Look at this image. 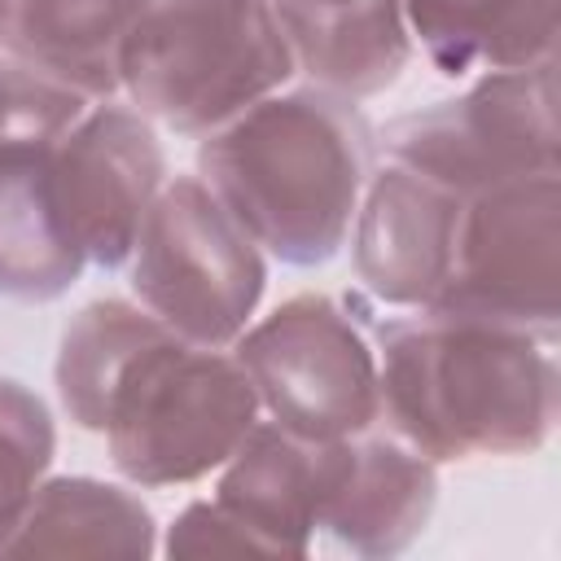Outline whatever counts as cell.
Listing matches in <instances>:
<instances>
[{
	"label": "cell",
	"mask_w": 561,
	"mask_h": 561,
	"mask_svg": "<svg viewBox=\"0 0 561 561\" xmlns=\"http://www.w3.org/2000/svg\"><path fill=\"white\" fill-rule=\"evenodd\" d=\"M561 0H403L412 53L438 75L522 70L557 57Z\"/></svg>",
	"instance_id": "15"
},
{
	"label": "cell",
	"mask_w": 561,
	"mask_h": 561,
	"mask_svg": "<svg viewBox=\"0 0 561 561\" xmlns=\"http://www.w3.org/2000/svg\"><path fill=\"white\" fill-rule=\"evenodd\" d=\"M232 355L259 412L298 438L329 443L377 425V337L333 294H289L245 324Z\"/></svg>",
	"instance_id": "7"
},
{
	"label": "cell",
	"mask_w": 561,
	"mask_h": 561,
	"mask_svg": "<svg viewBox=\"0 0 561 561\" xmlns=\"http://www.w3.org/2000/svg\"><path fill=\"white\" fill-rule=\"evenodd\" d=\"M434 307L561 333V171L469 193L456 224L451 272Z\"/></svg>",
	"instance_id": "8"
},
{
	"label": "cell",
	"mask_w": 561,
	"mask_h": 561,
	"mask_svg": "<svg viewBox=\"0 0 561 561\" xmlns=\"http://www.w3.org/2000/svg\"><path fill=\"white\" fill-rule=\"evenodd\" d=\"M272 259L206 188L197 171L171 175L127 254L131 298L202 346H232L259 316Z\"/></svg>",
	"instance_id": "5"
},
{
	"label": "cell",
	"mask_w": 561,
	"mask_h": 561,
	"mask_svg": "<svg viewBox=\"0 0 561 561\" xmlns=\"http://www.w3.org/2000/svg\"><path fill=\"white\" fill-rule=\"evenodd\" d=\"M373 337L377 425L434 465L535 456L552 438L557 342L447 307L403 311Z\"/></svg>",
	"instance_id": "1"
},
{
	"label": "cell",
	"mask_w": 561,
	"mask_h": 561,
	"mask_svg": "<svg viewBox=\"0 0 561 561\" xmlns=\"http://www.w3.org/2000/svg\"><path fill=\"white\" fill-rule=\"evenodd\" d=\"M329 451L333 438H298L263 416L241 438V447L215 469L210 495L241 513L254 530H263L280 557H307L320 526Z\"/></svg>",
	"instance_id": "13"
},
{
	"label": "cell",
	"mask_w": 561,
	"mask_h": 561,
	"mask_svg": "<svg viewBox=\"0 0 561 561\" xmlns=\"http://www.w3.org/2000/svg\"><path fill=\"white\" fill-rule=\"evenodd\" d=\"M377 149L460 197L561 171L557 57L522 70H478L456 96L394 114L377 131Z\"/></svg>",
	"instance_id": "6"
},
{
	"label": "cell",
	"mask_w": 561,
	"mask_h": 561,
	"mask_svg": "<svg viewBox=\"0 0 561 561\" xmlns=\"http://www.w3.org/2000/svg\"><path fill=\"white\" fill-rule=\"evenodd\" d=\"M162 526L136 486L105 482L92 473H48L13 530L0 543V557H158Z\"/></svg>",
	"instance_id": "14"
},
{
	"label": "cell",
	"mask_w": 561,
	"mask_h": 561,
	"mask_svg": "<svg viewBox=\"0 0 561 561\" xmlns=\"http://www.w3.org/2000/svg\"><path fill=\"white\" fill-rule=\"evenodd\" d=\"M460 206L465 197L430 175L394 158L377 162L346 232L359 289L394 311L434 307L451 272Z\"/></svg>",
	"instance_id": "10"
},
{
	"label": "cell",
	"mask_w": 561,
	"mask_h": 561,
	"mask_svg": "<svg viewBox=\"0 0 561 561\" xmlns=\"http://www.w3.org/2000/svg\"><path fill=\"white\" fill-rule=\"evenodd\" d=\"M48 153H0V298L22 307L66 298L88 272L53 193Z\"/></svg>",
	"instance_id": "16"
},
{
	"label": "cell",
	"mask_w": 561,
	"mask_h": 561,
	"mask_svg": "<svg viewBox=\"0 0 561 561\" xmlns=\"http://www.w3.org/2000/svg\"><path fill=\"white\" fill-rule=\"evenodd\" d=\"M9 18H13V0H0V48L9 44Z\"/></svg>",
	"instance_id": "22"
},
{
	"label": "cell",
	"mask_w": 561,
	"mask_h": 561,
	"mask_svg": "<svg viewBox=\"0 0 561 561\" xmlns=\"http://www.w3.org/2000/svg\"><path fill=\"white\" fill-rule=\"evenodd\" d=\"M259 421L232 346H202L162 324L123 368L101 438L131 486H184L210 478Z\"/></svg>",
	"instance_id": "4"
},
{
	"label": "cell",
	"mask_w": 561,
	"mask_h": 561,
	"mask_svg": "<svg viewBox=\"0 0 561 561\" xmlns=\"http://www.w3.org/2000/svg\"><path fill=\"white\" fill-rule=\"evenodd\" d=\"M438 469L443 465L381 425L333 438L316 530L355 557H399L430 530L438 508Z\"/></svg>",
	"instance_id": "11"
},
{
	"label": "cell",
	"mask_w": 561,
	"mask_h": 561,
	"mask_svg": "<svg viewBox=\"0 0 561 561\" xmlns=\"http://www.w3.org/2000/svg\"><path fill=\"white\" fill-rule=\"evenodd\" d=\"M377 167V131L359 101L294 79L197 140V175L280 267L342 254L359 193Z\"/></svg>",
	"instance_id": "2"
},
{
	"label": "cell",
	"mask_w": 561,
	"mask_h": 561,
	"mask_svg": "<svg viewBox=\"0 0 561 561\" xmlns=\"http://www.w3.org/2000/svg\"><path fill=\"white\" fill-rule=\"evenodd\" d=\"M294 79L267 0H149L118 48V96L158 131L193 140Z\"/></svg>",
	"instance_id": "3"
},
{
	"label": "cell",
	"mask_w": 561,
	"mask_h": 561,
	"mask_svg": "<svg viewBox=\"0 0 561 561\" xmlns=\"http://www.w3.org/2000/svg\"><path fill=\"white\" fill-rule=\"evenodd\" d=\"M57 421L48 403L18 377L0 373V543L35 486L53 473Z\"/></svg>",
	"instance_id": "20"
},
{
	"label": "cell",
	"mask_w": 561,
	"mask_h": 561,
	"mask_svg": "<svg viewBox=\"0 0 561 561\" xmlns=\"http://www.w3.org/2000/svg\"><path fill=\"white\" fill-rule=\"evenodd\" d=\"M162 557H280L263 530H254L224 500H188L158 535Z\"/></svg>",
	"instance_id": "21"
},
{
	"label": "cell",
	"mask_w": 561,
	"mask_h": 561,
	"mask_svg": "<svg viewBox=\"0 0 561 561\" xmlns=\"http://www.w3.org/2000/svg\"><path fill=\"white\" fill-rule=\"evenodd\" d=\"M149 0H13L9 44L88 96H118V48Z\"/></svg>",
	"instance_id": "17"
},
{
	"label": "cell",
	"mask_w": 561,
	"mask_h": 561,
	"mask_svg": "<svg viewBox=\"0 0 561 561\" xmlns=\"http://www.w3.org/2000/svg\"><path fill=\"white\" fill-rule=\"evenodd\" d=\"M96 96L35 66L31 57L0 48V153L53 149Z\"/></svg>",
	"instance_id": "19"
},
{
	"label": "cell",
	"mask_w": 561,
	"mask_h": 561,
	"mask_svg": "<svg viewBox=\"0 0 561 561\" xmlns=\"http://www.w3.org/2000/svg\"><path fill=\"white\" fill-rule=\"evenodd\" d=\"M158 329L162 320L149 316L136 298H92L66 320L57 359H53V386H57L61 412L79 430L101 434L105 403L123 368Z\"/></svg>",
	"instance_id": "18"
},
{
	"label": "cell",
	"mask_w": 561,
	"mask_h": 561,
	"mask_svg": "<svg viewBox=\"0 0 561 561\" xmlns=\"http://www.w3.org/2000/svg\"><path fill=\"white\" fill-rule=\"evenodd\" d=\"M289 48L298 79L324 83L355 101H368L399 83L412 39L403 26V0H267Z\"/></svg>",
	"instance_id": "12"
},
{
	"label": "cell",
	"mask_w": 561,
	"mask_h": 561,
	"mask_svg": "<svg viewBox=\"0 0 561 561\" xmlns=\"http://www.w3.org/2000/svg\"><path fill=\"white\" fill-rule=\"evenodd\" d=\"M57 206L88 267L118 272L171 180L162 131L123 96H101L48 153Z\"/></svg>",
	"instance_id": "9"
}]
</instances>
